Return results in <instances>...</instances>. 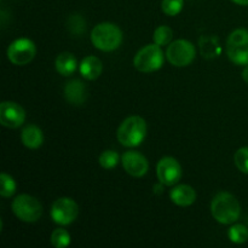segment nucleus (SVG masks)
I'll use <instances>...</instances> for the list:
<instances>
[{"mask_svg":"<svg viewBox=\"0 0 248 248\" xmlns=\"http://www.w3.org/2000/svg\"><path fill=\"white\" fill-rule=\"evenodd\" d=\"M172 38H173V31L167 26L157 27L154 31V35H153L154 43L159 46L169 45Z\"/></svg>","mask_w":248,"mask_h":248,"instance_id":"nucleus-21","label":"nucleus"},{"mask_svg":"<svg viewBox=\"0 0 248 248\" xmlns=\"http://www.w3.org/2000/svg\"><path fill=\"white\" fill-rule=\"evenodd\" d=\"M21 140L28 149H38L44 143V135L36 125H28L22 130Z\"/></svg>","mask_w":248,"mask_h":248,"instance_id":"nucleus-16","label":"nucleus"},{"mask_svg":"<svg viewBox=\"0 0 248 248\" xmlns=\"http://www.w3.org/2000/svg\"><path fill=\"white\" fill-rule=\"evenodd\" d=\"M51 244L56 248H64L70 245V234L65 229H56L51 235Z\"/></svg>","mask_w":248,"mask_h":248,"instance_id":"nucleus-22","label":"nucleus"},{"mask_svg":"<svg viewBox=\"0 0 248 248\" xmlns=\"http://www.w3.org/2000/svg\"><path fill=\"white\" fill-rule=\"evenodd\" d=\"M102 70H103V64L96 56H87L79 64L80 74L87 80H96L102 74Z\"/></svg>","mask_w":248,"mask_h":248,"instance_id":"nucleus-15","label":"nucleus"},{"mask_svg":"<svg viewBox=\"0 0 248 248\" xmlns=\"http://www.w3.org/2000/svg\"><path fill=\"white\" fill-rule=\"evenodd\" d=\"M195 47L190 41L186 39H178L169 45L166 50V57L174 67H186L195 60Z\"/></svg>","mask_w":248,"mask_h":248,"instance_id":"nucleus-7","label":"nucleus"},{"mask_svg":"<svg viewBox=\"0 0 248 248\" xmlns=\"http://www.w3.org/2000/svg\"><path fill=\"white\" fill-rule=\"evenodd\" d=\"M79 215V206L73 199L61 198L53 202L51 207V218L60 225H69Z\"/></svg>","mask_w":248,"mask_h":248,"instance_id":"nucleus-9","label":"nucleus"},{"mask_svg":"<svg viewBox=\"0 0 248 248\" xmlns=\"http://www.w3.org/2000/svg\"><path fill=\"white\" fill-rule=\"evenodd\" d=\"M170 198L173 203L181 207H186L195 202L196 193L193 186L188 184H179L170 191Z\"/></svg>","mask_w":248,"mask_h":248,"instance_id":"nucleus-14","label":"nucleus"},{"mask_svg":"<svg viewBox=\"0 0 248 248\" xmlns=\"http://www.w3.org/2000/svg\"><path fill=\"white\" fill-rule=\"evenodd\" d=\"M242 79L248 84V65H246V68H245L244 72H242Z\"/></svg>","mask_w":248,"mask_h":248,"instance_id":"nucleus-28","label":"nucleus"},{"mask_svg":"<svg viewBox=\"0 0 248 248\" xmlns=\"http://www.w3.org/2000/svg\"><path fill=\"white\" fill-rule=\"evenodd\" d=\"M147 136V123L143 118L132 115L126 118L119 126L116 137L118 140L127 148H135L142 144Z\"/></svg>","mask_w":248,"mask_h":248,"instance_id":"nucleus-3","label":"nucleus"},{"mask_svg":"<svg viewBox=\"0 0 248 248\" xmlns=\"http://www.w3.org/2000/svg\"><path fill=\"white\" fill-rule=\"evenodd\" d=\"M17 184L10 174L2 172L0 174V195L2 198H11L16 193Z\"/></svg>","mask_w":248,"mask_h":248,"instance_id":"nucleus-19","label":"nucleus"},{"mask_svg":"<svg viewBox=\"0 0 248 248\" xmlns=\"http://www.w3.org/2000/svg\"><path fill=\"white\" fill-rule=\"evenodd\" d=\"M228 236H229L230 241L234 244L241 245L248 240V229L246 225L244 224H235L228 232Z\"/></svg>","mask_w":248,"mask_h":248,"instance_id":"nucleus-20","label":"nucleus"},{"mask_svg":"<svg viewBox=\"0 0 248 248\" xmlns=\"http://www.w3.org/2000/svg\"><path fill=\"white\" fill-rule=\"evenodd\" d=\"M64 98L73 106H81L87 98V90L81 80H70L64 86Z\"/></svg>","mask_w":248,"mask_h":248,"instance_id":"nucleus-13","label":"nucleus"},{"mask_svg":"<svg viewBox=\"0 0 248 248\" xmlns=\"http://www.w3.org/2000/svg\"><path fill=\"white\" fill-rule=\"evenodd\" d=\"M211 213L220 224H232L241 216V206L232 194L222 191L213 198L211 202Z\"/></svg>","mask_w":248,"mask_h":248,"instance_id":"nucleus-1","label":"nucleus"},{"mask_svg":"<svg viewBox=\"0 0 248 248\" xmlns=\"http://www.w3.org/2000/svg\"><path fill=\"white\" fill-rule=\"evenodd\" d=\"M7 58L15 65H26L34 60L36 46L31 39L19 38L12 41L6 51Z\"/></svg>","mask_w":248,"mask_h":248,"instance_id":"nucleus-8","label":"nucleus"},{"mask_svg":"<svg viewBox=\"0 0 248 248\" xmlns=\"http://www.w3.org/2000/svg\"><path fill=\"white\" fill-rule=\"evenodd\" d=\"M227 55L236 65H248V31L236 29L227 40Z\"/></svg>","mask_w":248,"mask_h":248,"instance_id":"nucleus-6","label":"nucleus"},{"mask_svg":"<svg viewBox=\"0 0 248 248\" xmlns=\"http://www.w3.org/2000/svg\"><path fill=\"white\" fill-rule=\"evenodd\" d=\"M119 164V154L114 150H106L99 155V165L106 170H113Z\"/></svg>","mask_w":248,"mask_h":248,"instance_id":"nucleus-23","label":"nucleus"},{"mask_svg":"<svg viewBox=\"0 0 248 248\" xmlns=\"http://www.w3.org/2000/svg\"><path fill=\"white\" fill-rule=\"evenodd\" d=\"M235 4L242 5V6H248V0H232Z\"/></svg>","mask_w":248,"mask_h":248,"instance_id":"nucleus-27","label":"nucleus"},{"mask_svg":"<svg viewBox=\"0 0 248 248\" xmlns=\"http://www.w3.org/2000/svg\"><path fill=\"white\" fill-rule=\"evenodd\" d=\"M12 212L24 223H35L43 215V206L39 200L28 194H21L12 201Z\"/></svg>","mask_w":248,"mask_h":248,"instance_id":"nucleus-4","label":"nucleus"},{"mask_svg":"<svg viewBox=\"0 0 248 248\" xmlns=\"http://www.w3.org/2000/svg\"><path fill=\"white\" fill-rule=\"evenodd\" d=\"M235 165L242 173L248 174V147L240 148L234 155Z\"/></svg>","mask_w":248,"mask_h":248,"instance_id":"nucleus-25","label":"nucleus"},{"mask_svg":"<svg viewBox=\"0 0 248 248\" xmlns=\"http://www.w3.org/2000/svg\"><path fill=\"white\" fill-rule=\"evenodd\" d=\"M184 0H162L161 10L167 16H177L183 9Z\"/></svg>","mask_w":248,"mask_h":248,"instance_id":"nucleus-24","label":"nucleus"},{"mask_svg":"<svg viewBox=\"0 0 248 248\" xmlns=\"http://www.w3.org/2000/svg\"><path fill=\"white\" fill-rule=\"evenodd\" d=\"M26 121V111L18 103L5 101L0 104V124L7 128H18Z\"/></svg>","mask_w":248,"mask_h":248,"instance_id":"nucleus-11","label":"nucleus"},{"mask_svg":"<svg viewBox=\"0 0 248 248\" xmlns=\"http://www.w3.org/2000/svg\"><path fill=\"white\" fill-rule=\"evenodd\" d=\"M68 29L74 35H82L85 31V21L79 15H73L68 19Z\"/></svg>","mask_w":248,"mask_h":248,"instance_id":"nucleus-26","label":"nucleus"},{"mask_svg":"<svg viewBox=\"0 0 248 248\" xmlns=\"http://www.w3.org/2000/svg\"><path fill=\"white\" fill-rule=\"evenodd\" d=\"M157 179L164 186H176L183 176L182 166L174 157L165 156L157 162L156 166Z\"/></svg>","mask_w":248,"mask_h":248,"instance_id":"nucleus-10","label":"nucleus"},{"mask_svg":"<svg viewBox=\"0 0 248 248\" xmlns=\"http://www.w3.org/2000/svg\"><path fill=\"white\" fill-rule=\"evenodd\" d=\"M55 67L58 74L63 75V77H69L77 72L78 60L73 53L62 52L56 57Z\"/></svg>","mask_w":248,"mask_h":248,"instance_id":"nucleus-17","label":"nucleus"},{"mask_svg":"<svg viewBox=\"0 0 248 248\" xmlns=\"http://www.w3.org/2000/svg\"><path fill=\"white\" fill-rule=\"evenodd\" d=\"M121 162L130 176L136 177V178H140V177L145 176L149 170V164L144 155L140 153L135 152V150H130V152L124 153L121 156Z\"/></svg>","mask_w":248,"mask_h":248,"instance_id":"nucleus-12","label":"nucleus"},{"mask_svg":"<svg viewBox=\"0 0 248 248\" xmlns=\"http://www.w3.org/2000/svg\"><path fill=\"white\" fill-rule=\"evenodd\" d=\"M91 41L98 50L110 52L120 47L123 43V31L116 24L102 22L92 29Z\"/></svg>","mask_w":248,"mask_h":248,"instance_id":"nucleus-2","label":"nucleus"},{"mask_svg":"<svg viewBox=\"0 0 248 248\" xmlns=\"http://www.w3.org/2000/svg\"><path fill=\"white\" fill-rule=\"evenodd\" d=\"M164 64V52L161 46L150 44L144 46L133 58V65L142 73H153L159 70Z\"/></svg>","mask_w":248,"mask_h":248,"instance_id":"nucleus-5","label":"nucleus"},{"mask_svg":"<svg viewBox=\"0 0 248 248\" xmlns=\"http://www.w3.org/2000/svg\"><path fill=\"white\" fill-rule=\"evenodd\" d=\"M200 51L202 57L215 58L220 55V46L216 36H201L200 38Z\"/></svg>","mask_w":248,"mask_h":248,"instance_id":"nucleus-18","label":"nucleus"}]
</instances>
